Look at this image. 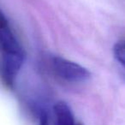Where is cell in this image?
Segmentation results:
<instances>
[{
    "label": "cell",
    "instance_id": "cell-1",
    "mask_svg": "<svg viewBox=\"0 0 125 125\" xmlns=\"http://www.w3.org/2000/svg\"><path fill=\"white\" fill-rule=\"evenodd\" d=\"M0 55L1 74L8 87L14 85L15 80L25 62L26 55L13 32L5 14L0 9Z\"/></svg>",
    "mask_w": 125,
    "mask_h": 125
},
{
    "label": "cell",
    "instance_id": "cell-3",
    "mask_svg": "<svg viewBox=\"0 0 125 125\" xmlns=\"http://www.w3.org/2000/svg\"><path fill=\"white\" fill-rule=\"evenodd\" d=\"M54 125H82L76 123L73 111L64 101H58L53 106Z\"/></svg>",
    "mask_w": 125,
    "mask_h": 125
},
{
    "label": "cell",
    "instance_id": "cell-2",
    "mask_svg": "<svg viewBox=\"0 0 125 125\" xmlns=\"http://www.w3.org/2000/svg\"><path fill=\"white\" fill-rule=\"evenodd\" d=\"M51 69L55 76L67 83H84L91 78V73L87 69L59 56L51 59Z\"/></svg>",
    "mask_w": 125,
    "mask_h": 125
},
{
    "label": "cell",
    "instance_id": "cell-4",
    "mask_svg": "<svg viewBox=\"0 0 125 125\" xmlns=\"http://www.w3.org/2000/svg\"><path fill=\"white\" fill-rule=\"evenodd\" d=\"M113 55L116 62L121 65L122 68L124 67L125 62V45L124 40H119L115 44L113 47Z\"/></svg>",
    "mask_w": 125,
    "mask_h": 125
},
{
    "label": "cell",
    "instance_id": "cell-5",
    "mask_svg": "<svg viewBox=\"0 0 125 125\" xmlns=\"http://www.w3.org/2000/svg\"><path fill=\"white\" fill-rule=\"evenodd\" d=\"M39 125H49V119L46 113L42 112L40 116V122Z\"/></svg>",
    "mask_w": 125,
    "mask_h": 125
}]
</instances>
